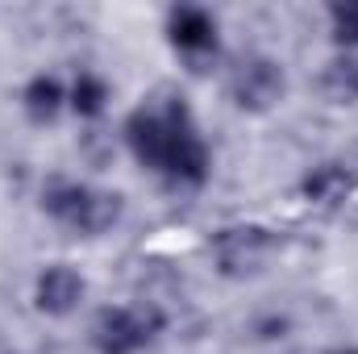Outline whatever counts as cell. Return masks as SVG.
<instances>
[{"label": "cell", "instance_id": "cell-12", "mask_svg": "<svg viewBox=\"0 0 358 354\" xmlns=\"http://www.w3.org/2000/svg\"><path fill=\"white\" fill-rule=\"evenodd\" d=\"M321 29L329 50L358 55V0H329L321 8Z\"/></svg>", "mask_w": 358, "mask_h": 354}, {"label": "cell", "instance_id": "cell-6", "mask_svg": "<svg viewBox=\"0 0 358 354\" xmlns=\"http://www.w3.org/2000/svg\"><path fill=\"white\" fill-rule=\"evenodd\" d=\"M221 92L234 113L242 117H271L287 104L292 76L287 63L271 50H246L238 59H225L221 67Z\"/></svg>", "mask_w": 358, "mask_h": 354}, {"label": "cell", "instance_id": "cell-4", "mask_svg": "<svg viewBox=\"0 0 358 354\" xmlns=\"http://www.w3.org/2000/svg\"><path fill=\"white\" fill-rule=\"evenodd\" d=\"M159 34H163V46L171 50V59L183 71L213 76V71L225 67V25H221L217 8L176 0V4L163 8Z\"/></svg>", "mask_w": 358, "mask_h": 354}, {"label": "cell", "instance_id": "cell-11", "mask_svg": "<svg viewBox=\"0 0 358 354\" xmlns=\"http://www.w3.org/2000/svg\"><path fill=\"white\" fill-rule=\"evenodd\" d=\"M313 92L325 108H358V55L329 50L313 71Z\"/></svg>", "mask_w": 358, "mask_h": 354}, {"label": "cell", "instance_id": "cell-2", "mask_svg": "<svg viewBox=\"0 0 358 354\" xmlns=\"http://www.w3.org/2000/svg\"><path fill=\"white\" fill-rule=\"evenodd\" d=\"M34 204L55 229H63L80 242H100V238L117 234L125 221V208H129L117 187L96 183L92 176H80V171L42 176Z\"/></svg>", "mask_w": 358, "mask_h": 354}, {"label": "cell", "instance_id": "cell-10", "mask_svg": "<svg viewBox=\"0 0 358 354\" xmlns=\"http://www.w3.org/2000/svg\"><path fill=\"white\" fill-rule=\"evenodd\" d=\"M117 104V84L104 67L96 63H80L76 71H67V117L88 125H104L108 113Z\"/></svg>", "mask_w": 358, "mask_h": 354}, {"label": "cell", "instance_id": "cell-3", "mask_svg": "<svg viewBox=\"0 0 358 354\" xmlns=\"http://www.w3.org/2000/svg\"><path fill=\"white\" fill-rule=\"evenodd\" d=\"M171 334V313L155 296L100 304L88 317L84 342L92 354H155Z\"/></svg>", "mask_w": 358, "mask_h": 354}, {"label": "cell", "instance_id": "cell-13", "mask_svg": "<svg viewBox=\"0 0 358 354\" xmlns=\"http://www.w3.org/2000/svg\"><path fill=\"white\" fill-rule=\"evenodd\" d=\"M246 334L250 342L259 346H283L292 334H296V317L287 309H259L250 321H246Z\"/></svg>", "mask_w": 358, "mask_h": 354}, {"label": "cell", "instance_id": "cell-1", "mask_svg": "<svg viewBox=\"0 0 358 354\" xmlns=\"http://www.w3.org/2000/svg\"><path fill=\"white\" fill-rule=\"evenodd\" d=\"M117 138L121 155L171 196H200L213 183L217 171L213 142L204 138L192 100L179 88H159L142 96L121 117Z\"/></svg>", "mask_w": 358, "mask_h": 354}, {"label": "cell", "instance_id": "cell-8", "mask_svg": "<svg viewBox=\"0 0 358 354\" xmlns=\"http://www.w3.org/2000/svg\"><path fill=\"white\" fill-rule=\"evenodd\" d=\"M358 196V171L346 159H317L296 176V200L313 213H342Z\"/></svg>", "mask_w": 358, "mask_h": 354}, {"label": "cell", "instance_id": "cell-5", "mask_svg": "<svg viewBox=\"0 0 358 354\" xmlns=\"http://www.w3.org/2000/svg\"><path fill=\"white\" fill-rule=\"evenodd\" d=\"M283 238L271 229L267 221H225L204 238V259L217 279L225 283H250L267 275Z\"/></svg>", "mask_w": 358, "mask_h": 354}, {"label": "cell", "instance_id": "cell-9", "mask_svg": "<svg viewBox=\"0 0 358 354\" xmlns=\"http://www.w3.org/2000/svg\"><path fill=\"white\" fill-rule=\"evenodd\" d=\"M17 113L34 129H55L59 121H67V71L55 67L29 71L17 88Z\"/></svg>", "mask_w": 358, "mask_h": 354}, {"label": "cell", "instance_id": "cell-14", "mask_svg": "<svg viewBox=\"0 0 358 354\" xmlns=\"http://www.w3.org/2000/svg\"><path fill=\"white\" fill-rule=\"evenodd\" d=\"M317 354H358L355 342H334V346H325V351H317Z\"/></svg>", "mask_w": 358, "mask_h": 354}, {"label": "cell", "instance_id": "cell-7", "mask_svg": "<svg viewBox=\"0 0 358 354\" xmlns=\"http://www.w3.org/2000/svg\"><path fill=\"white\" fill-rule=\"evenodd\" d=\"M92 300V279L71 259H50L29 279V309L42 321H76Z\"/></svg>", "mask_w": 358, "mask_h": 354}]
</instances>
